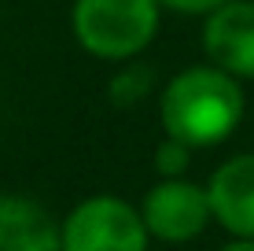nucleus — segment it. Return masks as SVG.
Returning <instances> with one entry per match:
<instances>
[{
    "instance_id": "nucleus-7",
    "label": "nucleus",
    "mask_w": 254,
    "mask_h": 251,
    "mask_svg": "<svg viewBox=\"0 0 254 251\" xmlns=\"http://www.w3.org/2000/svg\"><path fill=\"white\" fill-rule=\"evenodd\" d=\"M0 251H63L59 222L33 196L0 192Z\"/></svg>"
},
{
    "instance_id": "nucleus-8",
    "label": "nucleus",
    "mask_w": 254,
    "mask_h": 251,
    "mask_svg": "<svg viewBox=\"0 0 254 251\" xmlns=\"http://www.w3.org/2000/svg\"><path fill=\"white\" fill-rule=\"evenodd\" d=\"M155 89V71L144 63H136V59H129V63H122L115 74H111L107 82V96L115 107H140Z\"/></svg>"
},
{
    "instance_id": "nucleus-9",
    "label": "nucleus",
    "mask_w": 254,
    "mask_h": 251,
    "mask_svg": "<svg viewBox=\"0 0 254 251\" xmlns=\"http://www.w3.org/2000/svg\"><path fill=\"white\" fill-rule=\"evenodd\" d=\"M191 152H195V148L173 141V137H162L159 148H155V174H159V177H188Z\"/></svg>"
},
{
    "instance_id": "nucleus-6",
    "label": "nucleus",
    "mask_w": 254,
    "mask_h": 251,
    "mask_svg": "<svg viewBox=\"0 0 254 251\" xmlns=\"http://www.w3.org/2000/svg\"><path fill=\"white\" fill-rule=\"evenodd\" d=\"M214 222L236 240H254V152L229 155L206 177Z\"/></svg>"
},
{
    "instance_id": "nucleus-2",
    "label": "nucleus",
    "mask_w": 254,
    "mask_h": 251,
    "mask_svg": "<svg viewBox=\"0 0 254 251\" xmlns=\"http://www.w3.org/2000/svg\"><path fill=\"white\" fill-rule=\"evenodd\" d=\"M159 30V0H74L70 7V33L77 48L103 63H129L144 56Z\"/></svg>"
},
{
    "instance_id": "nucleus-10",
    "label": "nucleus",
    "mask_w": 254,
    "mask_h": 251,
    "mask_svg": "<svg viewBox=\"0 0 254 251\" xmlns=\"http://www.w3.org/2000/svg\"><path fill=\"white\" fill-rule=\"evenodd\" d=\"M162 11H173V15H191V19H206L210 11H217L221 4L229 0H159Z\"/></svg>"
},
{
    "instance_id": "nucleus-11",
    "label": "nucleus",
    "mask_w": 254,
    "mask_h": 251,
    "mask_svg": "<svg viewBox=\"0 0 254 251\" xmlns=\"http://www.w3.org/2000/svg\"><path fill=\"white\" fill-rule=\"evenodd\" d=\"M217 251H254V240H229V244H221V248H217Z\"/></svg>"
},
{
    "instance_id": "nucleus-3",
    "label": "nucleus",
    "mask_w": 254,
    "mask_h": 251,
    "mask_svg": "<svg viewBox=\"0 0 254 251\" xmlns=\"http://www.w3.org/2000/svg\"><path fill=\"white\" fill-rule=\"evenodd\" d=\"M63 251H151L140 203L96 192L77 200L59 222Z\"/></svg>"
},
{
    "instance_id": "nucleus-5",
    "label": "nucleus",
    "mask_w": 254,
    "mask_h": 251,
    "mask_svg": "<svg viewBox=\"0 0 254 251\" xmlns=\"http://www.w3.org/2000/svg\"><path fill=\"white\" fill-rule=\"evenodd\" d=\"M206 63L254 82V0H229L203 19Z\"/></svg>"
},
{
    "instance_id": "nucleus-1",
    "label": "nucleus",
    "mask_w": 254,
    "mask_h": 251,
    "mask_svg": "<svg viewBox=\"0 0 254 251\" xmlns=\"http://www.w3.org/2000/svg\"><path fill=\"white\" fill-rule=\"evenodd\" d=\"M243 82L214 63L185 67L159 89L162 133L195 152L229 141L243 122Z\"/></svg>"
},
{
    "instance_id": "nucleus-4",
    "label": "nucleus",
    "mask_w": 254,
    "mask_h": 251,
    "mask_svg": "<svg viewBox=\"0 0 254 251\" xmlns=\"http://www.w3.org/2000/svg\"><path fill=\"white\" fill-rule=\"evenodd\" d=\"M140 214L151 240L170 248H185L199 240L214 222L206 185L188 177H159L140 200Z\"/></svg>"
}]
</instances>
